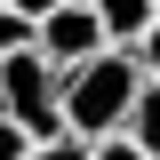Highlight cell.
<instances>
[{"label":"cell","mask_w":160,"mask_h":160,"mask_svg":"<svg viewBox=\"0 0 160 160\" xmlns=\"http://www.w3.org/2000/svg\"><path fill=\"white\" fill-rule=\"evenodd\" d=\"M128 56H136V72H144V80H160V24L136 40V48H128Z\"/></svg>","instance_id":"cell-7"},{"label":"cell","mask_w":160,"mask_h":160,"mask_svg":"<svg viewBox=\"0 0 160 160\" xmlns=\"http://www.w3.org/2000/svg\"><path fill=\"white\" fill-rule=\"evenodd\" d=\"M136 88H144V72H136L128 48H104L80 72H64V136H80V144L120 136L128 112H136Z\"/></svg>","instance_id":"cell-1"},{"label":"cell","mask_w":160,"mask_h":160,"mask_svg":"<svg viewBox=\"0 0 160 160\" xmlns=\"http://www.w3.org/2000/svg\"><path fill=\"white\" fill-rule=\"evenodd\" d=\"M32 160H88L80 136H56V144H32Z\"/></svg>","instance_id":"cell-9"},{"label":"cell","mask_w":160,"mask_h":160,"mask_svg":"<svg viewBox=\"0 0 160 160\" xmlns=\"http://www.w3.org/2000/svg\"><path fill=\"white\" fill-rule=\"evenodd\" d=\"M32 48L56 64V72H80V64L104 56L112 40H104V24H96V8H88V0H64L48 24H32Z\"/></svg>","instance_id":"cell-3"},{"label":"cell","mask_w":160,"mask_h":160,"mask_svg":"<svg viewBox=\"0 0 160 160\" xmlns=\"http://www.w3.org/2000/svg\"><path fill=\"white\" fill-rule=\"evenodd\" d=\"M120 136L136 144L144 160H160V80H144V88H136V112H128V128H120Z\"/></svg>","instance_id":"cell-5"},{"label":"cell","mask_w":160,"mask_h":160,"mask_svg":"<svg viewBox=\"0 0 160 160\" xmlns=\"http://www.w3.org/2000/svg\"><path fill=\"white\" fill-rule=\"evenodd\" d=\"M88 160H144V152H136L128 136H104V144H88Z\"/></svg>","instance_id":"cell-10"},{"label":"cell","mask_w":160,"mask_h":160,"mask_svg":"<svg viewBox=\"0 0 160 160\" xmlns=\"http://www.w3.org/2000/svg\"><path fill=\"white\" fill-rule=\"evenodd\" d=\"M88 8H96V24H104V40H112V48H136V40L160 24L152 0H88Z\"/></svg>","instance_id":"cell-4"},{"label":"cell","mask_w":160,"mask_h":160,"mask_svg":"<svg viewBox=\"0 0 160 160\" xmlns=\"http://www.w3.org/2000/svg\"><path fill=\"white\" fill-rule=\"evenodd\" d=\"M0 160H32V136H24L16 120H0Z\"/></svg>","instance_id":"cell-8"},{"label":"cell","mask_w":160,"mask_h":160,"mask_svg":"<svg viewBox=\"0 0 160 160\" xmlns=\"http://www.w3.org/2000/svg\"><path fill=\"white\" fill-rule=\"evenodd\" d=\"M152 8H160V0H152Z\"/></svg>","instance_id":"cell-12"},{"label":"cell","mask_w":160,"mask_h":160,"mask_svg":"<svg viewBox=\"0 0 160 160\" xmlns=\"http://www.w3.org/2000/svg\"><path fill=\"white\" fill-rule=\"evenodd\" d=\"M0 120H16L32 144H56L64 136V72L40 48H16L0 64Z\"/></svg>","instance_id":"cell-2"},{"label":"cell","mask_w":160,"mask_h":160,"mask_svg":"<svg viewBox=\"0 0 160 160\" xmlns=\"http://www.w3.org/2000/svg\"><path fill=\"white\" fill-rule=\"evenodd\" d=\"M8 8H16L24 24H48V16H56V8H64V0H8Z\"/></svg>","instance_id":"cell-11"},{"label":"cell","mask_w":160,"mask_h":160,"mask_svg":"<svg viewBox=\"0 0 160 160\" xmlns=\"http://www.w3.org/2000/svg\"><path fill=\"white\" fill-rule=\"evenodd\" d=\"M16 48H32V24H24L16 8H8V0H0V64L16 56Z\"/></svg>","instance_id":"cell-6"}]
</instances>
